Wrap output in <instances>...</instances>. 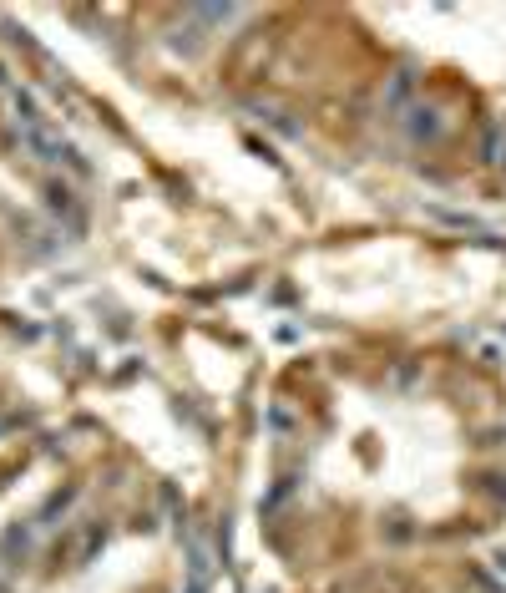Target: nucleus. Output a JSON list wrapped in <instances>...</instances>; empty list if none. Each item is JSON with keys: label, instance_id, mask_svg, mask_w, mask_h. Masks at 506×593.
Segmentation results:
<instances>
[{"label": "nucleus", "instance_id": "nucleus-1", "mask_svg": "<svg viewBox=\"0 0 506 593\" xmlns=\"http://www.w3.org/2000/svg\"><path fill=\"white\" fill-rule=\"evenodd\" d=\"M481 158L491 168H506V122H491L486 127V142H481Z\"/></svg>", "mask_w": 506, "mask_h": 593}]
</instances>
